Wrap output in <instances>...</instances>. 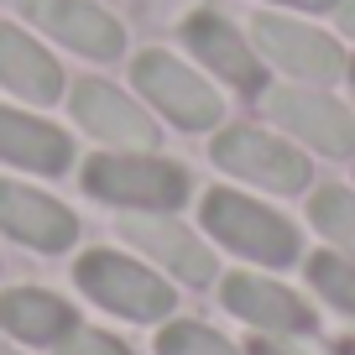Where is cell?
<instances>
[{"mask_svg": "<svg viewBox=\"0 0 355 355\" xmlns=\"http://www.w3.org/2000/svg\"><path fill=\"white\" fill-rule=\"evenodd\" d=\"M204 230L220 245H230L235 256H251L261 266H293L303 251L298 230L277 209H266V204L245 199V193H230V189H214L204 199Z\"/></svg>", "mask_w": 355, "mask_h": 355, "instance_id": "6da1fadb", "label": "cell"}, {"mask_svg": "<svg viewBox=\"0 0 355 355\" xmlns=\"http://www.w3.org/2000/svg\"><path fill=\"white\" fill-rule=\"evenodd\" d=\"M84 189L105 204L141 214H167L189 193V173L162 157H94L84 167Z\"/></svg>", "mask_w": 355, "mask_h": 355, "instance_id": "7a4b0ae2", "label": "cell"}, {"mask_svg": "<svg viewBox=\"0 0 355 355\" xmlns=\"http://www.w3.org/2000/svg\"><path fill=\"white\" fill-rule=\"evenodd\" d=\"M73 277L100 309L121 313V319H131V324H157V319H167L173 303H178L173 288H167L157 272H146L131 256H115V251H89Z\"/></svg>", "mask_w": 355, "mask_h": 355, "instance_id": "3957f363", "label": "cell"}, {"mask_svg": "<svg viewBox=\"0 0 355 355\" xmlns=\"http://www.w3.org/2000/svg\"><path fill=\"white\" fill-rule=\"evenodd\" d=\"M209 157L225 173L245 178V183H261V189H272V193L309 189V157H303L298 146L277 141V136L256 131V125H230V131H220Z\"/></svg>", "mask_w": 355, "mask_h": 355, "instance_id": "277c9868", "label": "cell"}, {"mask_svg": "<svg viewBox=\"0 0 355 355\" xmlns=\"http://www.w3.org/2000/svg\"><path fill=\"white\" fill-rule=\"evenodd\" d=\"M136 84H141V94L157 105V110L167 115L173 125H183V131H209V125H220V94H214L209 84H204L193 68H183L173 53H141L136 58Z\"/></svg>", "mask_w": 355, "mask_h": 355, "instance_id": "5b68a950", "label": "cell"}, {"mask_svg": "<svg viewBox=\"0 0 355 355\" xmlns=\"http://www.w3.org/2000/svg\"><path fill=\"white\" fill-rule=\"evenodd\" d=\"M261 105H266V115H272L282 131H293L298 141L319 146V152H329V157H355V121L329 94L288 84V89H266Z\"/></svg>", "mask_w": 355, "mask_h": 355, "instance_id": "8992f818", "label": "cell"}, {"mask_svg": "<svg viewBox=\"0 0 355 355\" xmlns=\"http://www.w3.org/2000/svg\"><path fill=\"white\" fill-rule=\"evenodd\" d=\"M251 37H256V47H261L272 63L288 68V73H298L303 84H334V78L345 73L340 42L324 37V32H313V26H303V21H288V16H256Z\"/></svg>", "mask_w": 355, "mask_h": 355, "instance_id": "52a82bcc", "label": "cell"}, {"mask_svg": "<svg viewBox=\"0 0 355 355\" xmlns=\"http://www.w3.org/2000/svg\"><path fill=\"white\" fill-rule=\"evenodd\" d=\"M16 6H21L42 32H53L63 47H73V53H84V58L110 63V58L125 53L121 21H115L110 11H100L94 0H16Z\"/></svg>", "mask_w": 355, "mask_h": 355, "instance_id": "ba28073f", "label": "cell"}, {"mask_svg": "<svg viewBox=\"0 0 355 355\" xmlns=\"http://www.w3.org/2000/svg\"><path fill=\"white\" fill-rule=\"evenodd\" d=\"M225 309L235 319L256 324L261 334H309L313 329V309L282 282H266L256 272H230L225 277Z\"/></svg>", "mask_w": 355, "mask_h": 355, "instance_id": "9c48e42d", "label": "cell"}, {"mask_svg": "<svg viewBox=\"0 0 355 355\" xmlns=\"http://www.w3.org/2000/svg\"><path fill=\"white\" fill-rule=\"evenodd\" d=\"M0 230L32 251H68L78 241V220L63 204L37 189H21L11 178H0Z\"/></svg>", "mask_w": 355, "mask_h": 355, "instance_id": "30bf717a", "label": "cell"}, {"mask_svg": "<svg viewBox=\"0 0 355 355\" xmlns=\"http://www.w3.org/2000/svg\"><path fill=\"white\" fill-rule=\"evenodd\" d=\"M125 241H136L146 256H157V261H162L178 282H189V288L214 282L209 245L193 230H183L178 220H167V214H136V220H125Z\"/></svg>", "mask_w": 355, "mask_h": 355, "instance_id": "8fae6325", "label": "cell"}, {"mask_svg": "<svg viewBox=\"0 0 355 355\" xmlns=\"http://www.w3.org/2000/svg\"><path fill=\"white\" fill-rule=\"evenodd\" d=\"M73 115H78V125L94 131L100 141H115V146H157L152 115H146L136 100H125L121 89L100 84V78H84V84L73 89Z\"/></svg>", "mask_w": 355, "mask_h": 355, "instance_id": "7c38bea8", "label": "cell"}, {"mask_svg": "<svg viewBox=\"0 0 355 355\" xmlns=\"http://www.w3.org/2000/svg\"><path fill=\"white\" fill-rule=\"evenodd\" d=\"M0 162L42 173V178H58L73 162V141H68L58 125L37 121V115H16V110L0 105Z\"/></svg>", "mask_w": 355, "mask_h": 355, "instance_id": "4fadbf2b", "label": "cell"}, {"mask_svg": "<svg viewBox=\"0 0 355 355\" xmlns=\"http://www.w3.org/2000/svg\"><path fill=\"white\" fill-rule=\"evenodd\" d=\"M183 37H189V47L225 78V84H235V89H261V63H256L251 42H245V32H235L225 16H214V11L189 16V21H183Z\"/></svg>", "mask_w": 355, "mask_h": 355, "instance_id": "5bb4252c", "label": "cell"}, {"mask_svg": "<svg viewBox=\"0 0 355 355\" xmlns=\"http://www.w3.org/2000/svg\"><path fill=\"white\" fill-rule=\"evenodd\" d=\"M0 84L32 105H53L63 94V68L53 63L47 47H37L11 21H0Z\"/></svg>", "mask_w": 355, "mask_h": 355, "instance_id": "9a60e30c", "label": "cell"}, {"mask_svg": "<svg viewBox=\"0 0 355 355\" xmlns=\"http://www.w3.org/2000/svg\"><path fill=\"white\" fill-rule=\"evenodd\" d=\"M0 324L26 345H58L78 319L63 298H53L42 288H11V293H0Z\"/></svg>", "mask_w": 355, "mask_h": 355, "instance_id": "2e32d148", "label": "cell"}, {"mask_svg": "<svg viewBox=\"0 0 355 355\" xmlns=\"http://www.w3.org/2000/svg\"><path fill=\"white\" fill-rule=\"evenodd\" d=\"M309 277H313V288H319L334 309L355 319V261H350V256H334V251L313 256V261H309Z\"/></svg>", "mask_w": 355, "mask_h": 355, "instance_id": "e0dca14e", "label": "cell"}, {"mask_svg": "<svg viewBox=\"0 0 355 355\" xmlns=\"http://www.w3.org/2000/svg\"><path fill=\"white\" fill-rule=\"evenodd\" d=\"M157 355H241V350H235L225 334L204 329V324L178 319V324H167V329L157 334Z\"/></svg>", "mask_w": 355, "mask_h": 355, "instance_id": "ac0fdd59", "label": "cell"}, {"mask_svg": "<svg viewBox=\"0 0 355 355\" xmlns=\"http://www.w3.org/2000/svg\"><path fill=\"white\" fill-rule=\"evenodd\" d=\"M313 225H319L329 241H340L345 251L355 256V193H345V189H324L319 199H313Z\"/></svg>", "mask_w": 355, "mask_h": 355, "instance_id": "d6986e66", "label": "cell"}, {"mask_svg": "<svg viewBox=\"0 0 355 355\" xmlns=\"http://www.w3.org/2000/svg\"><path fill=\"white\" fill-rule=\"evenodd\" d=\"M58 355H131L115 334H105V329H68L63 340H58Z\"/></svg>", "mask_w": 355, "mask_h": 355, "instance_id": "ffe728a7", "label": "cell"}, {"mask_svg": "<svg viewBox=\"0 0 355 355\" xmlns=\"http://www.w3.org/2000/svg\"><path fill=\"white\" fill-rule=\"evenodd\" d=\"M277 6H293V11H334L340 0H277Z\"/></svg>", "mask_w": 355, "mask_h": 355, "instance_id": "44dd1931", "label": "cell"}, {"mask_svg": "<svg viewBox=\"0 0 355 355\" xmlns=\"http://www.w3.org/2000/svg\"><path fill=\"white\" fill-rule=\"evenodd\" d=\"M334 11H340V32H345V37H355V0H340Z\"/></svg>", "mask_w": 355, "mask_h": 355, "instance_id": "7402d4cb", "label": "cell"}, {"mask_svg": "<svg viewBox=\"0 0 355 355\" xmlns=\"http://www.w3.org/2000/svg\"><path fill=\"white\" fill-rule=\"evenodd\" d=\"M251 355H298V350H288V345H277V340H256Z\"/></svg>", "mask_w": 355, "mask_h": 355, "instance_id": "603a6c76", "label": "cell"}, {"mask_svg": "<svg viewBox=\"0 0 355 355\" xmlns=\"http://www.w3.org/2000/svg\"><path fill=\"white\" fill-rule=\"evenodd\" d=\"M334 355H355V340H345V345H340V350H334Z\"/></svg>", "mask_w": 355, "mask_h": 355, "instance_id": "cb8c5ba5", "label": "cell"}, {"mask_svg": "<svg viewBox=\"0 0 355 355\" xmlns=\"http://www.w3.org/2000/svg\"><path fill=\"white\" fill-rule=\"evenodd\" d=\"M0 355H21V350H11V345H6V340H0Z\"/></svg>", "mask_w": 355, "mask_h": 355, "instance_id": "d4e9b609", "label": "cell"}, {"mask_svg": "<svg viewBox=\"0 0 355 355\" xmlns=\"http://www.w3.org/2000/svg\"><path fill=\"white\" fill-rule=\"evenodd\" d=\"M350 84H355V63H350Z\"/></svg>", "mask_w": 355, "mask_h": 355, "instance_id": "484cf974", "label": "cell"}]
</instances>
